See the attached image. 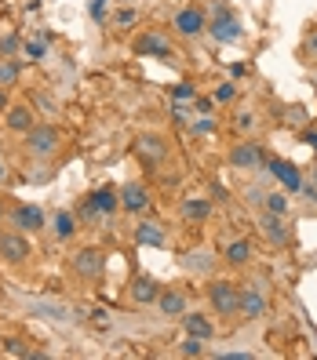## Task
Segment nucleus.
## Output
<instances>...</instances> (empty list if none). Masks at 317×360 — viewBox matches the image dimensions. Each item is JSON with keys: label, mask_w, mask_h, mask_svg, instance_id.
<instances>
[{"label": "nucleus", "mask_w": 317, "mask_h": 360, "mask_svg": "<svg viewBox=\"0 0 317 360\" xmlns=\"http://www.w3.org/2000/svg\"><path fill=\"white\" fill-rule=\"evenodd\" d=\"M8 127L11 131H19V135H26L30 127H33V109L26 106V102H19V106H8Z\"/></svg>", "instance_id": "nucleus-13"}, {"label": "nucleus", "mask_w": 317, "mask_h": 360, "mask_svg": "<svg viewBox=\"0 0 317 360\" xmlns=\"http://www.w3.org/2000/svg\"><path fill=\"white\" fill-rule=\"evenodd\" d=\"M19 47H22V36H15V33H11V36H0V55H15Z\"/></svg>", "instance_id": "nucleus-29"}, {"label": "nucleus", "mask_w": 317, "mask_h": 360, "mask_svg": "<svg viewBox=\"0 0 317 360\" xmlns=\"http://www.w3.org/2000/svg\"><path fill=\"white\" fill-rule=\"evenodd\" d=\"M157 306H161V313H164V317H183V313H186V299H183V291H161Z\"/></svg>", "instance_id": "nucleus-18"}, {"label": "nucleus", "mask_w": 317, "mask_h": 360, "mask_svg": "<svg viewBox=\"0 0 317 360\" xmlns=\"http://www.w3.org/2000/svg\"><path fill=\"white\" fill-rule=\"evenodd\" d=\"M22 51H26V59L41 62V59H44V51H48V41H26V44H22Z\"/></svg>", "instance_id": "nucleus-27"}, {"label": "nucleus", "mask_w": 317, "mask_h": 360, "mask_svg": "<svg viewBox=\"0 0 317 360\" xmlns=\"http://www.w3.org/2000/svg\"><path fill=\"white\" fill-rule=\"evenodd\" d=\"M8 353H11V357H30V350H26L22 342H8Z\"/></svg>", "instance_id": "nucleus-33"}, {"label": "nucleus", "mask_w": 317, "mask_h": 360, "mask_svg": "<svg viewBox=\"0 0 317 360\" xmlns=\"http://www.w3.org/2000/svg\"><path fill=\"white\" fill-rule=\"evenodd\" d=\"M88 200L99 208V215H113V211L121 208V193H113V189H95Z\"/></svg>", "instance_id": "nucleus-19"}, {"label": "nucleus", "mask_w": 317, "mask_h": 360, "mask_svg": "<svg viewBox=\"0 0 317 360\" xmlns=\"http://www.w3.org/2000/svg\"><path fill=\"white\" fill-rule=\"evenodd\" d=\"M205 11H201V8H183L179 11V15H175V30H179L183 36H194V33H201V30H205Z\"/></svg>", "instance_id": "nucleus-11"}, {"label": "nucleus", "mask_w": 317, "mask_h": 360, "mask_svg": "<svg viewBox=\"0 0 317 360\" xmlns=\"http://www.w3.org/2000/svg\"><path fill=\"white\" fill-rule=\"evenodd\" d=\"M0 178H4V164H0Z\"/></svg>", "instance_id": "nucleus-42"}, {"label": "nucleus", "mask_w": 317, "mask_h": 360, "mask_svg": "<svg viewBox=\"0 0 317 360\" xmlns=\"http://www.w3.org/2000/svg\"><path fill=\"white\" fill-rule=\"evenodd\" d=\"M175 102H186V98H197V87L194 84H175V92H172Z\"/></svg>", "instance_id": "nucleus-30"}, {"label": "nucleus", "mask_w": 317, "mask_h": 360, "mask_svg": "<svg viewBox=\"0 0 317 360\" xmlns=\"http://www.w3.org/2000/svg\"><path fill=\"white\" fill-rule=\"evenodd\" d=\"M208 30H212V36H215L219 44L241 41V25H237V19H234V15H226V8H223V4L215 8V22L208 25Z\"/></svg>", "instance_id": "nucleus-5"}, {"label": "nucleus", "mask_w": 317, "mask_h": 360, "mask_svg": "<svg viewBox=\"0 0 317 360\" xmlns=\"http://www.w3.org/2000/svg\"><path fill=\"white\" fill-rule=\"evenodd\" d=\"M219 360H252V353H219Z\"/></svg>", "instance_id": "nucleus-36"}, {"label": "nucleus", "mask_w": 317, "mask_h": 360, "mask_svg": "<svg viewBox=\"0 0 317 360\" xmlns=\"http://www.w3.org/2000/svg\"><path fill=\"white\" fill-rule=\"evenodd\" d=\"M132 299L135 302H157L161 299V288H157V280H150V277H139L135 280V288H132Z\"/></svg>", "instance_id": "nucleus-20"}, {"label": "nucleus", "mask_w": 317, "mask_h": 360, "mask_svg": "<svg viewBox=\"0 0 317 360\" xmlns=\"http://www.w3.org/2000/svg\"><path fill=\"white\" fill-rule=\"evenodd\" d=\"M55 237L59 240H70L73 237V215L70 211H59L55 215Z\"/></svg>", "instance_id": "nucleus-24"}, {"label": "nucleus", "mask_w": 317, "mask_h": 360, "mask_svg": "<svg viewBox=\"0 0 317 360\" xmlns=\"http://www.w3.org/2000/svg\"><path fill=\"white\" fill-rule=\"evenodd\" d=\"M0 259L8 266H19L30 259V240L22 233H0Z\"/></svg>", "instance_id": "nucleus-3"}, {"label": "nucleus", "mask_w": 317, "mask_h": 360, "mask_svg": "<svg viewBox=\"0 0 317 360\" xmlns=\"http://www.w3.org/2000/svg\"><path fill=\"white\" fill-rule=\"evenodd\" d=\"M303 142H307L310 149H317V131H307V135H303Z\"/></svg>", "instance_id": "nucleus-39"}, {"label": "nucleus", "mask_w": 317, "mask_h": 360, "mask_svg": "<svg viewBox=\"0 0 317 360\" xmlns=\"http://www.w3.org/2000/svg\"><path fill=\"white\" fill-rule=\"evenodd\" d=\"M179 350H183V357H201V353H205V339H194V335H190V339L179 346Z\"/></svg>", "instance_id": "nucleus-28"}, {"label": "nucleus", "mask_w": 317, "mask_h": 360, "mask_svg": "<svg viewBox=\"0 0 317 360\" xmlns=\"http://www.w3.org/2000/svg\"><path fill=\"white\" fill-rule=\"evenodd\" d=\"M73 269H77L84 280H99V277H103V269H106V259L95 248H84V251L73 255Z\"/></svg>", "instance_id": "nucleus-4"}, {"label": "nucleus", "mask_w": 317, "mask_h": 360, "mask_svg": "<svg viewBox=\"0 0 317 360\" xmlns=\"http://www.w3.org/2000/svg\"><path fill=\"white\" fill-rule=\"evenodd\" d=\"M19 81V66L15 62H0V87H11Z\"/></svg>", "instance_id": "nucleus-26"}, {"label": "nucleus", "mask_w": 317, "mask_h": 360, "mask_svg": "<svg viewBox=\"0 0 317 360\" xmlns=\"http://www.w3.org/2000/svg\"><path fill=\"white\" fill-rule=\"evenodd\" d=\"M310 47H314V51H317V36H314V41H310Z\"/></svg>", "instance_id": "nucleus-41"}, {"label": "nucleus", "mask_w": 317, "mask_h": 360, "mask_svg": "<svg viewBox=\"0 0 317 360\" xmlns=\"http://www.w3.org/2000/svg\"><path fill=\"white\" fill-rule=\"evenodd\" d=\"M230 164L241 168V171H252V168H259V164H263V149L256 142H241V146L230 149Z\"/></svg>", "instance_id": "nucleus-6"}, {"label": "nucleus", "mask_w": 317, "mask_h": 360, "mask_svg": "<svg viewBox=\"0 0 317 360\" xmlns=\"http://www.w3.org/2000/svg\"><path fill=\"white\" fill-rule=\"evenodd\" d=\"M15 226L19 229H41L44 226V211L33 208V204H22V208H15Z\"/></svg>", "instance_id": "nucleus-17"}, {"label": "nucleus", "mask_w": 317, "mask_h": 360, "mask_svg": "<svg viewBox=\"0 0 317 360\" xmlns=\"http://www.w3.org/2000/svg\"><path fill=\"white\" fill-rule=\"evenodd\" d=\"M183 324H186V335H194V339H212L215 335V328H212V320L208 317H201V313H183Z\"/></svg>", "instance_id": "nucleus-15"}, {"label": "nucleus", "mask_w": 317, "mask_h": 360, "mask_svg": "<svg viewBox=\"0 0 317 360\" xmlns=\"http://www.w3.org/2000/svg\"><path fill=\"white\" fill-rule=\"evenodd\" d=\"M186 269H190V273H208V269H212L208 251H190L186 255Z\"/></svg>", "instance_id": "nucleus-23"}, {"label": "nucleus", "mask_w": 317, "mask_h": 360, "mask_svg": "<svg viewBox=\"0 0 317 360\" xmlns=\"http://www.w3.org/2000/svg\"><path fill=\"white\" fill-rule=\"evenodd\" d=\"M146 204H150V189L143 182H128L121 189V208L124 211H143Z\"/></svg>", "instance_id": "nucleus-12"}, {"label": "nucleus", "mask_w": 317, "mask_h": 360, "mask_svg": "<svg viewBox=\"0 0 317 360\" xmlns=\"http://www.w3.org/2000/svg\"><path fill=\"white\" fill-rule=\"evenodd\" d=\"M266 211H274V215H288V197L285 193H274V197H266Z\"/></svg>", "instance_id": "nucleus-25"}, {"label": "nucleus", "mask_w": 317, "mask_h": 360, "mask_svg": "<svg viewBox=\"0 0 317 360\" xmlns=\"http://www.w3.org/2000/svg\"><path fill=\"white\" fill-rule=\"evenodd\" d=\"M0 109H8V98H4V92H0Z\"/></svg>", "instance_id": "nucleus-40"}, {"label": "nucleus", "mask_w": 317, "mask_h": 360, "mask_svg": "<svg viewBox=\"0 0 317 360\" xmlns=\"http://www.w3.org/2000/svg\"><path fill=\"white\" fill-rule=\"evenodd\" d=\"M212 127H215V124H212L208 117H201V120L194 124V131H197V135H212Z\"/></svg>", "instance_id": "nucleus-32"}, {"label": "nucleus", "mask_w": 317, "mask_h": 360, "mask_svg": "<svg viewBox=\"0 0 317 360\" xmlns=\"http://www.w3.org/2000/svg\"><path fill=\"white\" fill-rule=\"evenodd\" d=\"M106 15V0H92V19H103Z\"/></svg>", "instance_id": "nucleus-34"}, {"label": "nucleus", "mask_w": 317, "mask_h": 360, "mask_svg": "<svg viewBox=\"0 0 317 360\" xmlns=\"http://www.w3.org/2000/svg\"><path fill=\"white\" fill-rule=\"evenodd\" d=\"M234 95H237V87H234V84H223L219 92H215V102H230Z\"/></svg>", "instance_id": "nucleus-31"}, {"label": "nucleus", "mask_w": 317, "mask_h": 360, "mask_svg": "<svg viewBox=\"0 0 317 360\" xmlns=\"http://www.w3.org/2000/svg\"><path fill=\"white\" fill-rule=\"evenodd\" d=\"M0 215H4V208H0Z\"/></svg>", "instance_id": "nucleus-43"}, {"label": "nucleus", "mask_w": 317, "mask_h": 360, "mask_svg": "<svg viewBox=\"0 0 317 360\" xmlns=\"http://www.w3.org/2000/svg\"><path fill=\"white\" fill-rule=\"evenodd\" d=\"M135 149H139V157H143L146 164H157V160L168 157V142H164L161 135H139Z\"/></svg>", "instance_id": "nucleus-7"}, {"label": "nucleus", "mask_w": 317, "mask_h": 360, "mask_svg": "<svg viewBox=\"0 0 317 360\" xmlns=\"http://www.w3.org/2000/svg\"><path fill=\"white\" fill-rule=\"evenodd\" d=\"M252 259V244L248 240H234L230 248H226V262H234V266H245Z\"/></svg>", "instance_id": "nucleus-22"}, {"label": "nucleus", "mask_w": 317, "mask_h": 360, "mask_svg": "<svg viewBox=\"0 0 317 360\" xmlns=\"http://www.w3.org/2000/svg\"><path fill=\"white\" fill-rule=\"evenodd\" d=\"M117 22H121V25H132V22H135V11H132V8H124L121 15H117Z\"/></svg>", "instance_id": "nucleus-35"}, {"label": "nucleus", "mask_w": 317, "mask_h": 360, "mask_svg": "<svg viewBox=\"0 0 317 360\" xmlns=\"http://www.w3.org/2000/svg\"><path fill=\"white\" fill-rule=\"evenodd\" d=\"M135 240L146 244V248H164V229L157 222H139L135 226Z\"/></svg>", "instance_id": "nucleus-16"}, {"label": "nucleus", "mask_w": 317, "mask_h": 360, "mask_svg": "<svg viewBox=\"0 0 317 360\" xmlns=\"http://www.w3.org/2000/svg\"><path fill=\"white\" fill-rule=\"evenodd\" d=\"M208 211H212V204H208V200H201V197H190V200H183V215L190 218V222H205V218H208Z\"/></svg>", "instance_id": "nucleus-21"}, {"label": "nucleus", "mask_w": 317, "mask_h": 360, "mask_svg": "<svg viewBox=\"0 0 317 360\" xmlns=\"http://www.w3.org/2000/svg\"><path fill=\"white\" fill-rule=\"evenodd\" d=\"M208 299H212V306H215V313H219V317L241 313V291H237V284H230V280H212Z\"/></svg>", "instance_id": "nucleus-1"}, {"label": "nucleus", "mask_w": 317, "mask_h": 360, "mask_svg": "<svg viewBox=\"0 0 317 360\" xmlns=\"http://www.w3.org/2000/svg\"><path fill=\"white\" fill-rule=\"evenodd\" d=\"M26 149L33 153V157H52V153L59 149L55 124H33L30 131H26Z\"/></svg>", "instance_id": "nucleus-2"}, {"label": "nucleus", "mask_w": 317, "mask_h": 360, "mask_svg": "<svg viewBox=\"0 0 317 360\" xmlns=\"http://www.w3.org/2000/svg\"><path fill=\"white\" fill-rule=\"evenodd\" d=\"M285 215H274V211H266L263 218H259V229H263V237L270 240V244H277V248H281V244H288V226L281 222Z\"/></svg>", "instance_id": "nucleus-9"}, {"label": "nucleus", "mask_w": 317, "mask_h": 360, "mask_svg": "<svg viewBox=\"0 0 317 360\" xmlns=\"http://www.w3.org/2000/svg\"><path fill=\"white\" fill-rule=\"evenodd\" d=\"M270 171H274V178H277V182H281L288 193H299V189H303V175H299L296 164H288V160H270Z\"/></svg>", "instance_id": "nucleus-8"}, {"label": "nucleus", "mask_w": 317, "mask_h": 360, "mask_svg": "<svg viewBox=\"0 0 317 360\" xmlns=\"http://www.w3.org/2000/svg\"><path fill=\"white\" fill-rule=\"evenodd\" d=\"M237 127H252V113H237Z\"/></svg>", "instance_id": "nucleus-38"}, {"label": "nucleus", "mask_w": 317, "mask_h": 360, "mask_svg": "<svg viewBox=\"0 0 317 360\" xmlns=\"http://www.w3.org/2000/svg\"><path fill=\"white\" fill-rule=\"evenodd\" d=\"M266 313V299L256 291V288H245L241 291V317H248V320H256Z\"/></svg>", "instance_id": "nucleus-14"}, {"label": "nucleus", "mask_w": 317, "mask_h": 360, "mask_svg": "<svg viewBox=\"0 0 317 360\" xmlns=\"http://www.w3.org/2000/svg\"><path fill=\"white\" fill-rule=\"evenodd\" d=\"M212 102H215V98H201V95H197V113H208Z\"/></svg>", "instance_id": "nucleus-37"}, {"label": "nucleus", "mask_w": 317, "mask_h": 360, "mask_svg": "<svg viewBox=\"0 0 317 360\" xmlns=\"http://www.w3.org/2000/svg\"><path fill=\"white\" fill-rule=\"evenodd\" d=\"M135 55L168 59V55H172V47H168V41H164V36H157V33H143V36L135 41Z\"/></svg>", "instance_id": "nucleus-10"}]
</instances>
